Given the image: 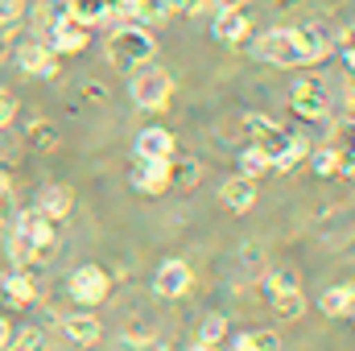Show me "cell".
Segmentation results:
<instances>
[{"label": "cell", "mask_w": 355, "mask_h": 351, "mask_svg": "<svg viewBox=\"0 0 355 351\" xmlns=\"http://www.w3.org/2000/svg\"><path fill=\"white\" fill-rule=\"evenodd\" d=\"M103 50H107V62H112L116 71H137V67L153 62L157 42H153L149 25H120V29L107 33V46H103Z\"/></svg>", "instance_id": "obj_1"}, {"label": "cell", "mask_w": 355, "mask_h": 351, "mask_svg": "<svg viewBox=\"0 0 355 351\" xmlns=\"http://www.w3.org/2000/svg\"><path fill=\"white\" fill-rule=\"evenodd\" d=\"M128 95H132V103L137 108H149V112H157V108H166L170 103V95H174V79H170V71H162V67H137V71H128Z\"/></svg>", "instance_id": "obj_2"}, {"label": "cell", "mask_w": 355, "mask_h": 351, "mask_svg": "<svg viewBox=\"0 0 355 351\" xmlns=\"http://www.w3.org/2000/svg\"><path fill=\"white\" fill-rule=\"evenodd\" d=\"M257 58L268 62V67H306V50H302V42H297V33L293 29H268L257 37Z\"/></svg>", "instance_id": "obj_3"}, {"label": "cell", "mask_w": 355, "mask_h": 351, "mask_svg": "<svg viewBox=\"0 0 355 351\" xmlns=\"http://www.w3.org/2000/svg\"><path fill=\"white\" fill-rule=\"evenodd\" d=\"M67 289H71V298H75L79 306H99V302L112 293V273H107L103 264H79V268L71 273Z\"/></svg>", "instance_id": "obj_4"}, {"label": "cell", "mask_w": 355, "mask_h": 351, "mask_svg": "<svg viewBox=\"0 0 355 351\" xmlns=\"http://www.w3.org/2000/svg\"><path fill=\"white\" fill-rule=\"evenodd\" d=\"M289 108H293L302 120H322V116L331 112L327 83H318V79H297L293 91H289Z\"/></svg>", "instance_id": "obj_5"}, {"label": "cell", "mask_w": 355, "mask_h": 351, "mask_svg": "<svg viewBox=\"0 0 355 351\" xmlns=\"http://www.w3.org/2000/svg\"><path fill=\"white\" fill-rule=\"evenodd\" d=\"M87 42H91V25L75 21L71 12L50 21V50L54 54H79V50H87Z\"/></svg>", "instance_id": "obj_6"}, {"label": "cell", "mask_w": 355, "mask_h": 351, "mask_svg": "<svg viewBox=\"0 0 355 351\" xmlns=\"http://www.w3.org/2000/svg\"><path fill=\"white\" fill-rule=\"evenodd\" d=\"M244 137H248L252 145H261L268 157H277V153L285 149V141H289V128H281L277 120H268L261 112H252V116H244Z\"/></svg>", "instance_id": "obj_7"}, {"label": "cell", "mask_w": 355, "mask_h": 351, "mask_svg": "<svg viewBox=\"0 0 355 351\" xmlns=\"http://www.w3.org/2000/svg\"><path fill=\"white\" fill-rule=\"evenodd\" d=\"M166 162L170 157H137V166H132V186L141 190V194H149V198H157V194H166L170 190V178H166Z\"/></svg>", "instance_id": "obj_8"}, {"label": "cell", "mask_w": 355, "mask_h": 351, "mask_svg": "<svg viewBox=\"0 0 355 351\" xmlns=\"http://www.w3.org/2000/svg\"><path fill=\"white\" fill-rule=\"evenodd\" d=\"M17 62H21V71L29 79H54L58 75V54L50 46H42V42H25L17 50Z\"/></svg>", "instance_id": "obj_9"}, {"label": "cell", "mask_w": 355, "mask_h": 351, "mask_svg": "<svg viewBox=\"0 0 355 351\" xmlns=\"http://www.w3.org/2000/svg\"><path fill=\"white\" fill-rule=\"evenodd\" d=\"M12 228H17L21 236H29L33 244H54V240H58V228H54V219H50L42 207L17 211V215H12Z\"/></svg>", "instance_id": "obj_10"}, {"label": "cell", "mask_w": 355, "mask_h": 351, "mask_svg": "<svg viewBox=\"0 0 355 351\" xmlns=\"http://www.w3.org/2000/svg\"><path fill=\"white\" fill-rule=\"evenodd\" d=\"M0 289H4V298L12 302V306H29V302H37V268H8L4 277H0Z\"/></svg>", "instance_id": "obj_11"}, {"label": "cell", "mask_w": 355, "mask_h": 351, "mask_svg": "<svg viewBox=\"0 0 355 351\" xmlns=\"http://www.w3.org/2000/svg\"><path fill=\"white\" fill-rule=\"evenodd\" d=\"M190 281H194V273L186 261H166L153 277V293L157 298H182V293H190Z\"/></svg>", "instance_id": "obj_12"}, {"label": "cell", "mask_w": 355, "mask_h": 351, "mask_svg": "<svg viewBox=\"0 0 355 351\" xmlns=\"http://www.w3.org/2000/svg\"><path fill=\"white\" fill-rule=\"evenodd\" d=\"M219 198H223V207L227 211H236V215H244V211H252V203H257V182L244 174L227 178L223 186H219Z\"/></svg>", "instance_id": "obj_13"}, {"label": "cell", "mask_w": 355, "mask_h": 351, "mask_svg": "<svg viewBox=\"0 0 355 351\" xmlns=\"http://www.w3.org/2000/svg\"><path fill=\"white\" fill-rule=\"evenodd\" d=\"M248 29H252V21H248L244 8H219V17H215V37H219V42L240 46V42L248 37Z\"/></svg>", "instance_id": "obj_14"}, {"label": "cell", "mask_w": 355, "mask_h": 351, "mask_svg": "<svg viewBox=\"0 0 355 351\" xmlns=\"http://www.w3.org/2000/svg\"><path fill=\"white\" fill-rule=\"evenodd\" d=\"M137 157H174V132L153 124L137 132Z\"/></svg>", "instance_id": "obj_15"}, {"label": "cell", "mask_w": 355, "mask_h": 351, "mask_svg": "<svg viewBox=\"0 0 355 351\" xmlns=\"http://www.w3.org/2000/svg\"><path fill=\"white\" fill-rule=\"evenodd\" d=\"M37 207L58 223V219H67V215L75 211V190H71V186H46L42 198H37Z\"/></svg>", "instance_id": "obj_16"}, {"label": "cell", "mask_w": 355, "mask_h": 351, "mask_svg": "<svg viewBox=\"0 0 355 351\" xmlns=\"http://www.w3.org/2000/svg\"><path fill=\"white\" fill-rule=\"evenodd\" d=\"M352 310H355V285L352 281L331 285V289L322 293V314H327V318H352Z\"/></svg>", "instance_id": "obj_17"}, {"label": "cell", "mask_w": 355, "mask_h": 351, "mask_svg": "<svg viewBox=\"0 0 355 351\" xmlns=\"http://www.w3.org/2000/svg\"><path fill=\"white\" fill-rule=\"evenodd\" d=\"M67 339L79 343V348H91V343L103 339V327H99L95 314H71V318H67Z\"/></svg>", "instance_id": "obj_18"}, {"label": "cell", "mask_w": 355, "mask_h": 351, "mask_svg": "<svg viewBox=\"0 0 355 351\" xmlns=\"http://www.w3.org/2000/svg\"><path fill=\"white\" fill-rule=\"evenodd\" d=\"M310 157V141L302 137V132H289V141H285V149L272 157V170H281V174H289V170H297L302 162Z\"/></svg>", "instance_id": "obj_19"}, {"label": "cell", "mask_w": 355, "mask_h": 351, "mask_svg": "<svg viewBox=\"0 0 355 351\" xmlns=\"http://www.w3.org/2000/svg\"><path fill=\"white\" fill-rule=\"evenodd\" d=\"M58 128L50 124V120H29V128H25V145L29 149H37V153H50V149H58Z\"/></svg>", "instance_id": "obj_20"}, {"label": "cell", "mask_w": 355, "mask_h": 351, "mask_svg": "<svg viewBox=\"0 0 355 351\" xmlns=\"http://www.w3.org/2000/svg\"><path fill=\"white\" fill-rule=\"evenodd\" d=\"M67 12L83 25H99V21L112 17V4L107 0H67Z\"/></svg>", "instance_id": "obj_21"}, {"label": "cell", "mask_w": 355, "mask_h": 351, "mask_svg": "<svg viewBox=\"0 0 355 351\" xmlns=\"http://www.w3.org/2000/svg\"><path fill=\"white\" fill-rule=\"evenodd\" d=\"M272 314H277L281 323H297V318L306 314V293H302V289H293V293H272Z\"/></svg>", "instance_id": "obj_22"}, {"label": "cell", "mask_w": 355, "mask_h": 351, "mask_svg": "<svg viewBox=\"0 0 355 351\" xmlns=\"http://www.w3.org/2000/svg\"><path fill=\"white\" fill-rule=\"evenodd\" d=\"M268 170H272V157H268L261 145H248V149L240 153V174H244V178H252V182H257V178L268 174Z\"/></svg>", "instance_id": "obj_23"}, {"label": "cell", "mask_w": 355, "mask_h": 351, "mask_svg": "<svg viewBox=\"0 0 355 351\" xmlns=\"http://www.w3.org/2000/svg\"><path fill=\"white\" fill-rule=\"evenodd\" d=\"M4 351H46V331L42 327H17Z\"/></svg>", "instance_id": "obj_24"}, {"label": "cell", "mask_w": 355, "mask_h": 351, "mask_svg": "<svg viewBox=\"0 0 355 351\" xmlns=\"http://www.w3.org/2000/svg\"><path fill=\"white\" fill-rule=\"evenodd\" d=\"M116 351H157L153 343V335H149V327H141V323H132L120 339H116Z\"/></svg>", "instance_id": "obj_25"}, {"label": "cell", "mask_w": 355, "mask_h": 351, "mask_svg": "<svg viewBox=\"0 0 355 351\" xmlns=\"http://www.w3.org/2000/svg\"><path fill=\"white\" fill-rule=\"evenodd\" d=\"M128 8H132V17H137L141 25H162V21L170 17V4H166V0H132Z\"/></svg>", "instance_id": "obj_26"}, {"label": "cell", "mask_w": 355, "mask_h": 351, "mask_svg": "<svg viewBox=\"0 0 355 351\" xmlns=\"http://www.w3.org/2000/svg\"><path fill=\"white\" fill-rule=\"evenodd\" d=\"M293 33H297L302 50H306V62H318V58L327 54V37H322V29H314V25H302V29H293Z\"/></svg>", "instance_id": "obj_27"}, {"label": "cell", "mask_w": 355, "mask_h": 351, "mask_svg": "<svg viewBox=\"0 0 355 351\" xmlns=\"http://www.w3.org/2000/svg\"><path fill=\"white\" fill-rule=\"evenodd\" d=\"M166 178H170V186H194V182H198V162H194V157L166 162Z\"/></svg>", "instance_id": "obj_28"}, {"label": "cell", "mask_w": 355, "mask_h": 351, "mask_svg": "<svg viewBox=\"0 0 355 351\" xmlns=\"http://www.w3.org/2000/svg\"><path fill=\"white\" fill-rule=\"evenodd\" d=\"M265 285H268V293H293V289H302V277H297V268H272L265 277Z\"/></svg>", "instance_id": "obj_29"}, {"label": "cell", "mask_w": 355, "mask_h": 351, "mask_svg": "<svg viewBox=\"0 0 355 351\" xmlns=\"http://www.w3.org/2000/svg\"><path fill=\"white\" fill-rule=\"evenodd\" d=\"M339 162H343V153H339V149H318V153H310L314 174H322V178H335V174H339Z\"/></svg>", "instance_id": "obj_30"}, {"label": "cell", "mask_w": 355, "mask_h": 351, "mask_svg": "<svg viewBox=\"0 0 355 351\" xmlns=\"http://www.w3.org/2000/svg\"><path fill=\"white\" fill-rule=\"evenodd\" d=\"M223 335H227V318H223V314H207L202 327H198V343H211V348H215Z\"/></svg>", "instance_id": "obj_31"}, {"label": "cell", "mask_w": 355, "mask_h": 351, "mask_svg": "<svg viewBox=\"0 0 355 351\" xmlns=\"http://www.w3.org/2000/svg\"><path fill=\"white\" fill-rule=\"evenodd\" d=\"M248 339L257 343L261 351H281V339H277V331H248Z\"/></svg>", "instance_id": "obj_32"}, {"label": "cell", "mask_w": 355, "mask_h": 351, "mask_svg": "<svg viewBox=\"0 0 355 351\" xmlns=\"http://www.w3.org/2000/svg\"><path fill=\"white\" fill-rule=\"evenodd\" d=\"M21 17V0H0V25H17Z\"/></svg>", "instance_id": "obj_33"}, {"label": "cell", "mask_w": 355, "mask_h": 351, "mask_svg": "<svg viewBox=\"0 0 355 351\" xmlns=\"http://www.w3.org/2000/svg\"><path fill=\"white\" fill-rule=\"evenodd\" d=\"M12 215H17V198L12 190H0V223H12Z\"/></svg>", "instance_id": "obj_34"}, {"label": "cell", "mask_w": 355, "mask_h": 351, "mask_svg": "<svg viewBox=\"0 0 355 351\" xmlns=\"http://www.w3.org/2000/svg\"><path fill=\"white\" fill-rule=\"evenodd\" d=\"M12 112H17V99H12V95H8V91L0 87V128H4V124H8V120H12Z\"/></svg>", "instance_id": "obj_35"}, {"label": "cell", "mask_w": 355, "mask_h": 351, "mask_svg": "<svg viewBox=\"0 0 355 351\" xmlns=\"http://www.w3.org/2000/svg\"><path fill=\"white\" fill-rule=\"evenodd\" d=\"M170 4V12H198L202 8V0H166Z\"/></svg>", "instance_id": "obj_36"}, {"label": "cell", "mask_w": 355, "mask_h": 351, "mask_svg": "<svg viewBox=\"0 0 355 351\" xmlns=\"http://www.w3.org/2000/svg\"><path fill=\"white\" fill-rule=\"evenodd\" d=\"M83 95H87L91 103H103V99H107V91H103V83H87V87H83Z\"/></svg>", "instance_id": "obj_37"}, {"label": "cell", "mask_w": 355, "mask_h": 351, "mask_svg": "<svg viewBox=\"0 0 355 351\" xmlns=\"http://www.w3.org/2000/svg\"><path fill=\"white\" fill-rule=\"evenodd\" d=\"M12 331H17V327H12V323H8V318L0 314V348H8V339H12Z\"/></svg>", "instance_id": "obj_38"}, {"label": "cell", "mask_w": 355, "mask_h": 351, "mask_svg": "<svg viewBox=\"0 0 355 351\" xmlns=\"http://www.w3.org/2000/svg\"><path fill=\"white\" fill-rule=\"evenodd\" d=\"M232 351H261V348H257V343H252V339H248V335H240V339H236V343H232Z\"/></svg>", "instance_id": "obj_39"}, {"label": "cell", "mask_w": 355, "mask_h": 351, "mask_svg": "<svg viewBox=\"0 0 355 351\" xmlns=\"http://www.w3.org/2000/svg\"><path fill=\"white\" fill-rule=\"evenodd\" d=\"M0 190H12V174L8 170H0Z\"/></svg>", "instance_id": "obj_40"}, {"label": "cell", "mask_w": 355, "mask_h": 351, "mask_svg": "<svg viewBox=\"0 0 355 351\" xmlns=\"http://www.w3.org/2000/svg\"><path fill=\"white\" fill-rule=\"evenodd\" d=\"M219 8H244V0H215Z\"/></svg>", "instance_id": "obj_41"}, {"label": "cell", "mask_w": 355, "mask_h": 351, "mask_svg": "<svg viewBox=\"0 0 355 351\" xmlns=\"http://www.w3.org/2000/svg\"><path fill=\"white\" fill-rule=\"evenodd\" d=\"M12 33V25H0V54H4V37Z\"/></svg>", "instance_id": "obj_42"}, {"label": "cell", "mask_w": 355, "mask_h": 351, "mask_svg": "<svg viewBox=\"0 0 355 351\" xmlns=\"http://www.w3.org/2000/svg\"><path fill=\"white\" fill-rule=\"evenodd\" d=\"M186 351H215L211 343H194V348H186Z\"/></svg>", "instance_id": "obj_43"}]
</instances>
